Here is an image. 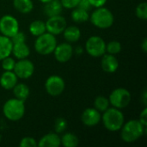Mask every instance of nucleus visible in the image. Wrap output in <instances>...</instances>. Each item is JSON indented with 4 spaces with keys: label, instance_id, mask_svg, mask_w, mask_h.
Listing matches in <instances>:
<instances>
[{
    "label": "nucleus",
    "instance_id": "nucleus-1",
    "mask_svg": "<svg viewBox=\"0 0 147 147\" xmlns=\"http://www.w3.org/2000/svg\"><path fill=\"white\" fill-rule=\"evenodd\" d=\"M146 133L145 127L139 120H130L124 122L121 128V138L126 143H134Z\"/></svg>",
    "mask_w": 147,
    "mask_h": 147
},
{
    "label": "nucleus",
    "instance_id": "nucleus-2",
    "mask_svg": "<svg viewBox=\"0 0 147 147\" xmlns=\"http://www.w3.org/2000/svg\"><path fill=\"white\" fill-rule=\"evenodd\" d=\"M101 121L104 127L110 132L120 131L125 122V117L121 109L116 108H109L102 115Z\"/></svg>",
    "mask_w": 147,
    "mask_h": 147
},
{
    "label": "nucleus",
    "instance_id": "nucleus-3",
    "mask_svg": "<svg viewBox=\"0 0 147 147\" xmlns=\"http://www.w3.org/2000/svg\"><path fill=\"white\" fill-rule=\"evenodd\" d=\"M3 113L5 118L10 121H20L25 114L24 102L16 97L9 99L3 106Z\"/></svg>",
    "mask_w": 147,
    "mask_h": 147
},
{
    "label": "nucleus",
    "instance_id": "nucleus-4",
    "mask_svg": "<svg viewBox=\"0 0 147 147\" xmlns=\"http://www.w3.org/2000/svg\"><path fill=\"white\" fill-rule=\"evenodd\" d=\"M90 20L95 27L101 29H106L113 25L115 17L108 8L102 6L96 8L92 12L90 16Z\"/></svg>",
    "mask_w": 147,
    "mask_h": 147
},
{
    "label": "nucleus",
    "instance_id": "nucleus-5",
    "mask_svg": "<svg viewBox=\"0 0 147 147\" xmlns=\"http://www.w3.org/2000/svg\"><path fill=\"white\" fill-rule=\"evenodd\" d=\"M57 46V39L55 35L45 32L44 34L37 36L34 41L35 51L41 55H48L53 53Z\"/></svg>",
    "mask_w": 147,
    "mask_h": 147
},
{
    "label": "nucleus",
    "instance_id": "nucleus-6",
    "mask_svg": "<svg viewBox=\"0 0 147 147\" xmlns=\"http://www.w3.org/2000/svg\"><path fill=\"white\" fill-rule=\"evenodd\" d=\"M131 93L125 88H117L109 95V100L110 105L114 108L122 109L127 108L131 102Z\"/></svg>",
    "mask_w": 147,
    "mask_h": 147
},
{
    "label": "nucleus",
    "instance_id": "nucleus-7",
    "mask_svg": "<svg viewBox=\"0 0 147 147\" xmlns=\"http://www.w3.org/2000/svg\"><path fill=\"white\" fill-rule=\"evenodd\" d=\"M85 50L91 57H102L106 53V42L98 35L90 36L85 43Z\"/></svg>",
    "mask_w": 147,
    "mask_h": 147
},
{
    "label": "nucleus",
    "instance_id": "nucleus-8",
    "mask_svg": "<svg viewBox=\"0 0 147 147\" xmlns=\"http://www.w3.org/2000/svg\"><path fill=\"white\" fill-rule=\"evenodd\" d=\"M19 31V22L11 15H4L0 18V33L6 37H12Z\"/></svg>",
    "mask_w": 147,
    "mask_h": 147
},
{
    "label": "nucleus",
    "instance_id": "nucleus-9",
    "mask_svg": "<svg viewBox=\"0 0 147 147\" xmlns=\"http://www.w3.org/2000/svg\"><path fill=\"white\" fill-rule=\"evenodd\" d=\"M65 88V80L58 75H52L47 78L45 83V90L47 93L52 96L61 95Z\"/></svg>",
    "mask_w": 147,
    "mask_h": 147
},
{
    "label": "nucleus",
    "instance_id": "nucleus-10",
    "mask_svg": "<svg viewBox=\"0 0 147 147\" xmlns=\"http://www.w3.org/2000/svg\"><path fill=\"white\" fill-rule=\"evenodd\" d=\"M13 71L18 78L28 79L31 78L34 72V65L28 59H18V61L16 62Z\"/></svg>",
    "mask_w": 147,
    "mask_h": 147
},
{
    "label": "nucleus",
    "instance_id": "nucleus-11",
    "mask_svg": "<svg viewBox=\"0 0 147 147\" xmlns=\"http://www.w3.org/2000/svg\"><path fill=\"white\" fill-rule=\"evenodd\" d=\"M45 23H46L47 32H48L53 35L62 34L67 26L65 18L64 16H62L61 15L48 17L47 21Z\"/></svg>",
    "mask_w": 147,
    "mask_h": 147
},
{
    "label": "nucleus",
    "instance_id": "nucleus-12",
    "mask_svg": "<svg viewBox=\"0 0 147 147\" xmlns=\"http://www.w3.org/2000/svg\"><path fill=\"white\" fill-rule=\"evenodd\" d=\"M73 47L71 45V43L69 42H64V43H60V44H57L54 51H53V54H54V58L55 59L59 62V63H65L67 61H69L73 53Z\"/></svg>",
    "mask_w": 147,
    "mask_h": 147
},
{
    "label": "nucleus",
    "instance_id": "nucleus-13",
    "mask_svg": "<svg viewBox=\"0 0 147 147\" xmlns=\"http://www.w3.org/2000/svg\"><path fill=\"white\" fill-rule=\"evenodd\" d=\"M102 115L98 110H96L95 108H88L82 113L81 115V121L84 125L86 127H95L101 121Z\"/></svg>",
    "mask_w": 147,
    "mask_h": 147
},
{
    "label": "nucleus",
    "instance_id": "nucleus-14",
    "mask_svg": "<svg viewBox=\"0 0 147 147\" xmlns=\"http://www.w3.org/2000/svg\"><path fill=\"white\" fill-rule=\"evenodd\" d=\"M101 65L102 70L107 73H114L119 67V61L115 55L110 53H104L102 56Z\"/></svg>",
    "mask_w": 147,
    "mask_h": 147
},
{
    "label": "nucleus",
    "instance_id": "nucleus-15",
    "mask_svg": "<svg viewBox=\"0 0 147 147\" xmlns=\"http://www.w3.org/2000/svg\"><path fill=\"white\" fill-rule=\"evenodd\" d=\"M18 83V78L13 71H4L0 77V85L4 90H12Z\"/></svg>",
    "mask_w": 147,
    "mask_h": 147
},
{
    "label": "nucleus",
    "instance_id": "nucleus-16",
    "mask_svg": "<svg viewBox=\"0 0 147 147\" xmlns=\"http://www.w3.org/2000/svg\"><path fill=\"white\" fill-rule=\"evenodd\" d=\"M39 147H59L60 144V137L56 133H49L39 140L37 143Z\"/></svg>",
    "mask_w": 147,
    "mask_h": 147
},
{
    "label": "nucleus",
    "instance_id": "nucleus-17",
    "mask_svg": "<svg viewBox=\"0 0 147 147\" xmlns=\"http://www.w3.org/2000/svg\"><path fill=\"white\" fill-rule=\"evenodd\" d=\"M63 10V6L60 3V0H51L45 3L44 13L47 17L61 15Z\"/></svg>",
    "mask_w": 147,
    "mask_h": 147
},
{
    "label": "nucleus",
    "instance_id": "nucleus-18",
    "mask_svg": "<svg viewBox=\"0 0 147 147\" xmlns=\"http://www.w3.org/2000/svg\"><path fill=\"white\" fill-rule=\"evenodd\" d=\"M11 53L17 59H27L30 54V49L28 46L26 44V42L15 43L12 45Z\"/></svg>",
    "mask_w": 147,
    "mask_h": 147
},
{
    "label": "nucleus",
    "instance_id": "nucleus-19",
    "mask_svg": "<svg viewBox=\"0 0 147 147\" xmlns=\"http://www.w3.org/2000/svg\"><path fill=\"white\" fill-rule=\"evenodd\" d=\"M63 35L67 42L75 43L78 41L81 37V31L77 26H66V28L63 31Z\"/></svg>",
    "mask_w": 147,
    "mask_h": 147
},
{
    "label": "nucleus",
    "instance_id": "nucleus-20",
    "mask_svg": "<svg viewBox=\"0 0 147 147\" xmlns=\"http://www.w3.org/2000/svg\"><path fill=\"white\" fill-rule=\"evenodd\" d=\"M12 45L10 38L3 34L0 35V61L11 54Z\"/></svg>",
    "mask_w": 147,
    "mask_h": 147
},
{
    "label": "nucleus",
    "instance_id": "nucleus-21",
    "mask_svg": "<svg viewBox=\"0 0 147 147\" xmlns=\"http://www.w3.org/2000/svg\"><path fill=\"white\" fill-rule=\"evenodd\" d=\"M12 90H13V94L15 97L22 102H25L30 95V90L28 86L25 84L17 83Z\"/></svg>",
    "mask_w": 147,
    "mask_h": 147
},
{
    "label": "nucleus",
    "instance_id": "nucleus-22",
    "mask_svg": "<svg viewBox=\"0 0 147 147\" xmlns=\"http://www.w3.org/2000/svg\"><path fill=\"white\" fill-rule=\"evenodd\" d=\"M14 8L22 14H28L34 9L32 0H13Z\"/></svg>",
    "mask_w": 147,
    "mask_h": 147
},
{
    "label": "nucleus",
    "instance_id": "nucleus-23",
    "mask_svg": "<svg viewBox=\"0 0 147 147\" xmlns=\"http://www.w3.org/2000/svg\"><path fill=\"white\" fill-rule=\"evenodd\" d=\"M71 16L72 21L74 22H77V23H83V22H85L88 20H90L89 11L82 9L78 7L72 9Z\"/></svg>",
    "mask_w": 147,
    "mask_h": 147
},
{
    "label": "nucleus",
    "instance_id": "nucleus-24",
    "mask_svg": "<svg viewBox=\"0 0 147 147\" xmlns=\"http://www.w3.org/2000/svg\"><path fill=\"white\" fill-rule=\"evenodd\" d=\"M60 144L65 147H76L79 144V140L74 134L65 133L60 137Z\"/></svg>",
    "mask_w": 147,
    "mask_h": 147
},
{
    "label": "nucleus",
    "instance_id": "nucleus-25",
    "mask_svg": "<svg viewBox=\"0 0 147 147\" xmlns=\"http://www.w3.org/2000/svg\"><path fill=\"white\" fill-rule=\"evenodd\" d=\"M29 32L32 35L37 37L45 32H47L46 23L41 20H35L33 21L29 25Z\"/></svg>",
    "mask_w": 147,
    "mask_h": 147
},
{
    "label": "nucleus",
    "instance_id": "nucleus-26",
    "mask_svg": "<svg viewBox=\"0 0 147 147\" xmlns=\"http://www.w3.org/2000/svg\"><path fill=\"white\" fill-rule=\"evenodd\" d=\"M109 100L106 96H96L95 101H94V108L98 110L99 112L103 113L105 110H107L109 108Z\"/></svg>",
    "mask_w": 147,
    "mask_h": 147
},
{
    "label": "nucleus",
    "instance_id": "nucleus-27",
    "mask_svg": "<svg viewBox=\"0 0 147 147\" xmlns=\"http://www.w3.org/2000/svg\"><path fill=\"white\" fill-rule=\"evenodd\" d=\"M121 48V44L118 40H111L106 44V52L113 55L120 53Z\"/></svg>",
    "mask_w": 147,
    "mask_h": 147
},
{
    "label": "nucleus",
    "instance_id": "nucleus-28",
    "mask_svg": "<svg viewBox=\"0 0 147 147\" xmlns=\"http://www.w3.org/2000/svg\"><path fill=\"white\" fill-rule=\"evenodd\" d=\"M67 128V121L65 118L59 117L55 120L54 122V130L56 134H63Z\"/></svg>",
    "mask_w": 147,
    "mask_h": 147
},
{
    "label": "nucleus",
    "instance_id": "nucleus-29",
    "mask_svg": "<svg viewBox=\"0 0 147 147\" xmlns=\"http://www.w3.org/2000/svg\"><path fill=\"white\" fill-rule=\"evenodd\" d=\"M136 16L138 18L141 19V20H146L147 19V3L146 2L140 3L138 4V6L136 7V10H135Z\"/></svg>",
    "mask_w": 147,
    "mask_h": 147
},
{
    "label": "nucleus",
    "instance_id": "nucleus-30",
    "mask_svg": "<svg viewBox=\"0 0 147 147\" xmlns=\"http://www.w3.org/2000/svg\"><path fill=\"white\" fill-rule=\"evenodd\" d=\"M1 61H2V68L4 71H13L14 70V67L16 65V60H15V59L11 58L10 55L4 58Z\"/></svg>",
    "mask_w": 147,
    "mask_h": 147
},
{
    "label": "nucleus",
    "instance_id": "nucleus-31",
    "mask_svg": "<svg viewBox=\"0 0 147 147\" xmlns=\"http://www.w3.org/2000/svg\"><path fill=\"white\" fill-rule=\"evenodd\" d=\"M20 147H36L37 146V142L33 137H24L21 140Z\"/></svg>",
    "mask_w": 147,
    "mask_h": 147
},
{
    "label": "nucleus",
    "instance_id": "nucleus-32",
    "mask_svg": "<svg viewBox=\"0 0 147 147\" xmlns=\"http://www.w3.org/2000/svg\"><path fill=\"white\" fill-rule=\"evenodd\" d=\"M10 40L12 41V44L15 43H20V42H26L27 37L26 34L22 32L18 31L16 34H15L12 37H10Z\"/></svg>",
    "mask_w": 147,
    "mask_h": 147
},
{
    "label": "nucleus",
    "instance_id": "nucleus-33",
    "mask_svg": "<svg viewBox=\"0 0 147 147\" xmlns=\"http://www.w3.org/2000/svg\"><path fill=\"white\" fill-rule=\"evenodd\" d=\"M60 3L63 6V8L72 9L76 8L79 3V0H60Z\"/></svg>",
    "mask_w": 147,
    "mask_h": 147
},
{
    "label": "nucleus",
    "instance_id": "nucleus-34",
    "mask_svg": "<svg viewBox=\"0 0 147 147\" xmlns=\"http://www.w3.org/2000/svg\"><path fill=\"white\" fill-rule=\"evenodd\" d=\"M77 7H78L82 9H84L86 11H90V9L92 8L89 0H79V3Z\"/></svg>",
    "mask_w": 147,
    "mask_h": 147
},
{
    "label": "nucleus",
    "instance_id": "nucleus-35",
    "mask_svg": "<svg viewBox=\"0 0 147 147\" xmlns=\"http://www.w3.org/2000/svg\"><path fill=\"white\" fill-rule=\"evenodd\" d=\"M145 127L147 126V109L145 108L143 109V111L140 113V120H139Z\"/></svg>",
    "mask_w": 147,
    "mask_h": 147
},
{
    "label": "nucleus",
    "instance_id": "nucleus-36",
    "mask_svg": "<svg viewBox=\"0 0 147 147\" xmlns=\"http://www.w3.org/2000/svg\"><path fill=\"white\" fill-rule=\"evenodd\" d=\"M89 1H90L91 6L95 7V8L102 7L107 2V0H89Z\"/></svg>",
    "mask_w": 147,
    "mask_h": 147
},
{
    "label": "nucleus",
    "instance_id": "nucleus-37",
    "mask_svg": "<svg viewBox=\"0 0 147 147\" xmlns=\"http://www.w3.org/2000/svg\"><path fill=\"white\" fill-rule=\"evenodd\" d=\"M141 49L143 50L144 53H146L147 51V40L146 38H145L141 43Z\"/></svg>",
    "mask_w": 147,
    "mask_h": 147
},
{
    "label": "nucleus",
    "instance_id": "nucleus-38",
    "mask_svg": "<svg viewBox=\"0 0 147 147\" xmlns=\"http://www.w3.org/2000/svg\"><path fill=\"white\" fill-rule=\"evenodd\" d=\"M77 54H81V53H83V48L81 47H76V49L75 50H73Z\"/></svg>",
    "mask_w": 147,
    "mask_h": 147
},
{
    "label": "nucleus",
    "instance_id": "nucleus-39",
    "mask_svg": "<svg viewBox=\"0 0 147 147\" xmlns=\"http://www.w3.org/2000/svg\"><path fill=\"white\" fill-rule=\"evenodd\" d=\"M142 97H143V102H144V105L146 106V102H147V101H146V99H147V96H146V90H145L144 91V93H143V96H142Z\"/></svg>",
    "mask_w": 147,
    "mask_h": 147
},
{
    "label": "nucleus",
    "instance_id": "nucleus-40",
    "mask_svg": "<svg viewBox=\"0 0 147 147\" xmlns=\"http://www.w3.org/2000/svg\"><path fill=\"white\" fill-rule=\"evenodd\" d=\"M40 2H41V3H47V2H50L51 0H39Z\"/></svg>",
    "mask_w": 147,
    "mask_h": 147
}]
</instances>
